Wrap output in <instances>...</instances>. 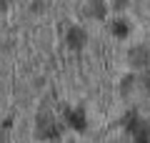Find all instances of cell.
Returning a JSON list of instances; mask_svg holds the SVG:
<instances>
[{"mask_svg":"<svg viewBox=\"0 0 150 143\" xmlns=\"http://www.w3.org/2000/svg\"><path fill=\"white\" fill-rule=\"evenodd\" d=\"M68 118H70V123H73L75 128H83V126H85V121H83L80 113H68Z\"/></svg>","mask_w":150,"mask_h":143,"instance_id":"3","label":"cell"},{"mask_svg":"<svg viewBox=\"0 0 150 143\" xmlns=\"http://www.w3.org/2000/svg\"><path fill=\"white\" fill-rule=\"evenodd\" d=\"M40 136H45V138L58 136V128L53 126V121H50V118H43V121H40Z\"/></svg>","mask_w":150,"mask_h":143,"instance_id":"2","label":"cell"},{"mask_svg":"<svg viewBox=\"0 0 150 143\" xmlns=\"http://www.w3.org/2000/svg\"><path fill=\"white\" fill-rule=\"evenodd\" d=\"M128 33V25L125 23H115V35H125Z\"/></svg>","mask_w":150,"mask_h":143,"instance_id":"4","label":"cell"},{"mask_svg":"<svg viewBox=\"0 0 150 143\" xmlns=\"http://www.w3.org/2000/svg\"><path fill=\"white\" fill-rule=\"evenodd\" d=\"M8 5V0H0V10H3V8H5Z\"/></svg>","mask_w":150,"mask_h":143,"instance_id":"5","label":"cell"},{"mask_svg":"<svg viewBox=\"0 0 150 143\" xmlns=\"http://www.w3.org/2000/svg\"><path fill=\"white\" fill-rule=\"evenodd\" d=\"M68 43H70V48H80L83 43H85V33L78 30V28H73V30L68 33Z\"/></svg>","mask_w":150,"mask_h":143,"instance_id":"1","label":"cell"}]
</instances>
